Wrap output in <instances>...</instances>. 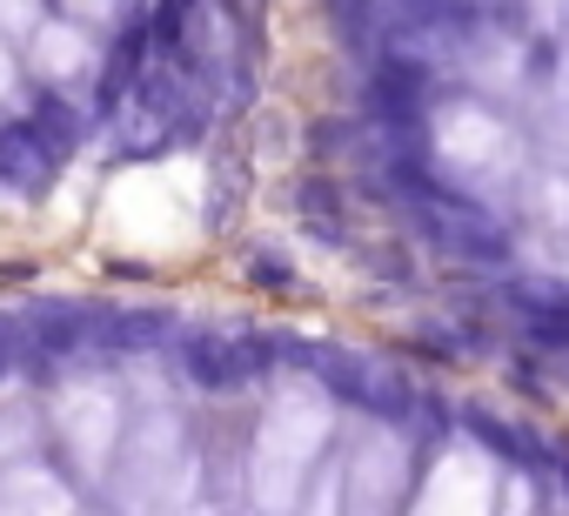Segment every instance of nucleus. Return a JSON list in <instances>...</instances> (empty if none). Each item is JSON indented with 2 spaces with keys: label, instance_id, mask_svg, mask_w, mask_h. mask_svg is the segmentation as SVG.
Segmentation results:
<instances>
[{
  "label": "nucleus",
  "instance_id": "f03ea898",
  "mask_svg": "<svg viewBox=\"0 0 569 516\" xmlns=\"http://www.w3.org/2000/svg\"><path fill=\"white\" fill-rule=\"evenodd\" d=\"M54 168H61V155L34 135V121H28V115L0 128V181H14V188H48V181H54Z\"/></svg>",
  "mask_w": 569,
  "mask_h": 516
},
{
  "label": "nucleus",
  "instance_id": "423d86ee",
  "mask_svg": "<svg viewBox=\"0 0 569 516\" xmlns=\"http://www.w3.org/2000/svg\"><path fill=\"white\" fill-rule=\"evenodd\" d=\"M14 363H21V336H14V329H8V322H0V376H8V369H14Z\"/></svg>",
  "mask_w": 569,
  "mask_h": 516
},
{
  "label": "nucleus",
  "instance_id": "20e7f679",
  "mask_svg": "<svg viewBox=\"0 0 569 516\" xmlns=\"http://www.w3.org/2000/svg\"><path fill=\"white\" fill-rule=\"evenodd\" d=\"M28 121H34V135H41L61 161H68V155L81 148V135H88V115H81L61 88H34V95H28Z\"/></svg>",
  "mask_w": 569,
  "mask_h": 516
},
{
  "label": "nucleus",
  "instance_id": "7ed1b4c3",
  "mask_svg": "<svg viewBox=\"0 0 569 516\" xmlns=\"http://www.w3.org/2000/svg\"><path fill=\"white\" fill-rule=\"evenodd\" d=\"M181 369H188L201 389H234V383L254 376L248 356H241V343H221V336H188V343H181Z\"/></svg>",
  "mask_w": 569,
  "mask_h": 516
},
{
  "label": "nucleus",
  "instance_id": "f257e3e1",
  "mask_svg": "<svg viewBox=\"0 0 569 516\" xmlns=\"http://www.w3.org/2000/svg\"><path fill=\"white\" fill-rule=\"evenodd\" d=\"M422 115H429V54H409V48L376 54L369 61V121L416 135Z\"/></svg>",
  "mask_w": 569,
  "mask_h": 516
},
{
  "label": "nucleus",
  "instance_id": "39448f33",
  "mask_svg": "<svg viewBox=\"0 0 569 516\" xmlns=\"http://www.w3.org/2000/svg\"><path fill=\"white\" fill-rule=\"evenodd\" d=\"M161 336H168V322L148 316V309H114V316L94 322V343H108V349H148V343H161Z\"/></svg>",
  "mask_w": 569,
  "mask_h": 516
}]
</instances>
